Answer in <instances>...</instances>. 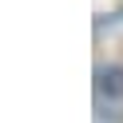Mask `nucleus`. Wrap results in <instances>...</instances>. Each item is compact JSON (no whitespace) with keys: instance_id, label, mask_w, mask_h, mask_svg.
<instances>
[{"instance_id":"1","label":"nucleus","mask_w":123,"mask_h":123,"mask_svg":"<svg viewBox=\"0 0 123 123\" xmlns=\"http://www.w3.org/2000/svg\"><path fill=\"white\" fill-rule=\"evenodd\" d=\"M95 115L107 123H123V64H99L91 83Z\"/></svg>"}]
</instances>
